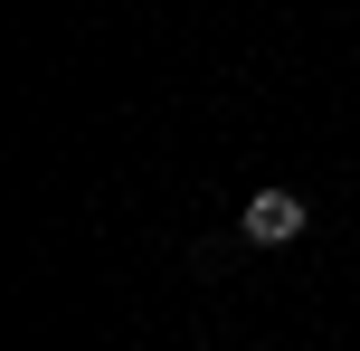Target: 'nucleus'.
Here are the masks:
<instances>
[{
    "label": "nucleus",
    "instance_id": "f257e3e1",
    "mask_svg": "<svg viewBox=\"0 0 360 351\" xmlns=\"http://www.w3.org/2000/svg\"><path fill=\"white\" fill-rule=\"evenodd\" d=\"M304 200H294V190H256V200H247V219H237V238H247V247H294V238H304Z\"/></svg>",
    "mask_w": 360,
    "mask_h": 351
}]
</instances>
